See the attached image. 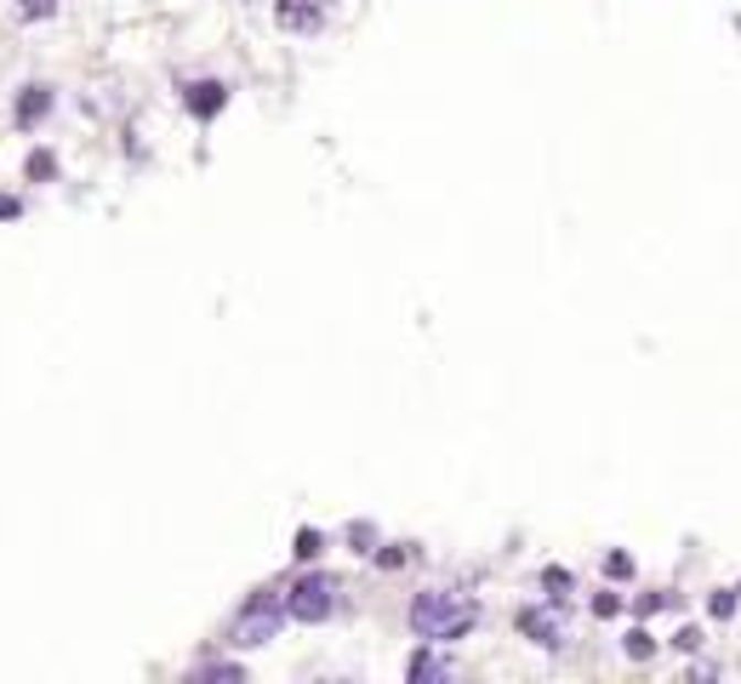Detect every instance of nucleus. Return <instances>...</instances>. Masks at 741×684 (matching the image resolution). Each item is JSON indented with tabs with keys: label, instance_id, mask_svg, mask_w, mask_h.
Masks as SVG:
<instances>
[{
	"label": "nucleus",
	"instance_id": "0eeeda50",
	"mask_svg": "<svg viewBox=\"0 0 741 684\" xmlns=\"http://www.w3.org/2000/svg\"><path fill=\"white\" fill-rule=\"evenodd\" d=\"M280 23L286 29H320V7L314 0H280Z\"/></svg>",
	"mask_w": 741,
	"mask_h": 684
},
{
	"label": "nucleus",
	"instance_id": "6e6552de",
	"mask_svg": "<svg viewBox=\"0 0 741 684\" xmlns=\"http://www.w3.org/2000/svg\"><path fill=\"white\" fill-rule=\"evenodd\" d=\"M445 673V662L440 656H428V650H417V656H411V678L422 684V678H440Z\"/></svg>",
	"mask_w": 741,
	"mask_h": 684
},
{
	"label": "nucleus",
	"instance_id": "dca6fc26",
	"mask_svg": "<svg viewBox=\"0 0 741 684\" xmlns=\"http://www.w3.org/2000/svg\"><path fill=\"white\" fill-rule=\"evenodd\" d=\"M593 610H599V616H616V610H622V599H616V594H599V599H593Z\"/></svg>",
	"mask_w": 741,
	"mask_h": 684
},
{
	"label": "nucleus",
	"instance_id": "39448f33",
	"mask_svg": "<svg viewBox=\"0 0 741 684\" xmlns=\"http://www.w3.org/2000/svg\"><path fill=\"white\" fill-rule=\"evenodd\" d=\"M519 628H525L536 644H559V616H554V610H519Z\"/></svg>",
	"mask_w": 741,
	"mask_h": 684
},
{
	"label": "nucleus",
	"instance_id": "423d86ee",
	"mask_svg": "<svg viewBox=\"0 0 741 684\" xmlns=\"http://www.w3.org/2000/svg\"><path fill=\"white\" fill-rule=\"evenodd\" d=\"M46 109H52V92H46V86H23V97H18V126L46 120Z\"/></svg>",
	"mask_w": 741,
	"mask_h": 684
},
{
	"label": "nucleus",
	"instance_id": "f8f14e48",
	"mask_svg": "<svg viewBox=\"0 0 741 684\" xmlns=\"http://www.w3.org/2000/svg\"><path fill=\"white\" fill-rule=\"evenodd\" d=\"M320 554V531H302L297 536V559H314Z\"/></svg>",
	"mask_w": 741,
	"mask_h": 684
},
{
	"label": "nucleus",
	"instance_id": "4468645a",
	"mask_svg": "<svg viewBox=\"0 0 741 684\" xmlns=\"http://www.w3.org/2000/svg\"><path fill=\"white\" fill-rule=\"evenodd\" d=\"M543 581H548V594H554V599H565V594H570V576H565V570H548Z\"/></svg>",
	"mask_w": 741,
	"mask_h": 684
},
{
	"label": "nucleus",
	"instance_id": "f257e3e1",
	"mask_svg": "<svg viewBox=\"0 0 741 684\" xmlns=\"http://www.w3.org/2000/svg\"><path fill=\"white\" fill-rule=\"evenodd\" d=\"M480 622V605L474 599H462V594H417V605H411V628H417V639H457V633H468Z\"/></svg>",
	"mask_w": 741,
	"mask_h": 684
},
{
	"label": "nucleus",
	"instance_id": "9b49d317",
	"mask_svg": "<svg viewBox=\"0 0 741 684\" xmlns=\"http://www.w3.org/2000/svg\"><path fill=\"white\" fill-rule=\"evenodd\" d=\"M194 678H240V667H234V662H200Z\"/></svg>",
	"mask_w": 741,
	"mask_h": 684
},
{
	"label": "nucleus",
	"instance_id": "7ed1b4c3",
	"mask_svg": "<svg viewBox=\"0 0 741 684\" xmlns=\"http://www.w3.org/2000/svg\"><path fill=\"white\" fill-rule=\"evenodd\" d=\"M280 616H286V599L257 594V599L240 610V622H234V644H268V639L280 633Z\"/></svg>",
	"mask_w": 741,
	"mask_h": 684
},
{
	"label": "nucleus",
	"instance_id": "2eb2a0df",
	"mask_svg": "<svg viewBox=\"0 0 741 684\" xmlns=\"http://www.w3.org/2000/svg\"><path fill=\"white\" fill-rule=\"evenodd\" d=\"M604 570H611V576H633V559L627 554H611V559H604Z\"/></svg>",
	"mask_w": 741,
	"mask_h": 684
},
{
	"label": "nucleus",
	"instance_id": "9d476101",
	"mask_svg": "<svg viewBox=\"0 0 741 684\" xmlns=\"http://www.w3.org/2000/svg\"><path fill=\"white\" fill-rule=\"evenodd\" d=\"M63 7V0H18V18H29V23H35V18H52Z\"/></svg>",
	"mask_w": 741,
	"mask_h": 684
},
{
	"label": "nucleus",
	"instance_id": "20e7f679",
	"mask_svg": "<svg viewBox=\"0 0 741 684\" xmlns=\"http://www.w3.org/2000/svg\"><path fill=\"white\" fill-rule=\"evenodd\" d=\"M223 103H228V92H223L217 81H200V86H189V109H194L200 120H212V115L223 109Z\"/></svg>",
	"mask_w": 741,
	"mask_h": 684
},
{
	"label": "nucleus",
	"instance_id": "f03ea898",
	"mask_svg": "<svg viewBox=\"0 0 741 684\" xmlns=\"http://www.w3.org/2000/svg\"><path fill=\"white\" fill-rule=\"evenodd\" d=\"M331 610H336V581L331 576H302L286 594V616H297V622H325Z\"/></svg>",
	"mask_w": 741,
	"mask_h": 684
},
{
	"label": "nucleus",
	"instance_id": "1a4fd4ad",
	"mask_svg": "<svg viewBox=\"0 0 741 684\" xmlns=\"http://www.w3.org/2000/svg\"><path fill=\"white\" fill-rule=\"evenodd\" d=\"M29 178H35V183H46V178H57V160H52L46 149H35V154H29Z\"/></svg>",
	"mask_w": 741,
	"mask_h": 684
},
{
	"label": "nucleus",
	"instance_id": "ddd939ff",
	"mask_svg": "<svg viewBox=\"0 0 741 684\" xmlns=\"http://www.w3.org/2000/svg\"><path fill=\"white\" fill-rule=\"evenodd\" d=\"M627 656L645 662V656H651V633H627Z\"/></svg>",
	"mask_w": 741,
	"mask_h": 684
}]
</instances>
